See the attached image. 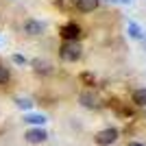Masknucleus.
I'll return each instance as SVG.
<instances>
[{
	"instance_id": "f257e3e1",
	"label": "nucleus",
	"mask_w": 146,
	"mask_h": 146,
	"mask_svg": "<svg viewBox=\"0 0 146 146\" xmlns=\"http://www.w3.org/2000/svg\"><path fill=\"white\" fill-rule=\"evenodd\" d=\"M57 55L63 63H76V61L83 57V46L81 42H66V39H61V46L57 50Z\"/></svg>"
},
{
	"instance_id": "f03ea898",
	"label": "nucleus",
	"mask_w": 146,
	"mask_h": 146,
	"mask_svg": "<svg viewBox=\"0 0 146 146\" xmlns=\"http://www.w3.org/2000/svg\"><path fill=\"white\" fill-rule=\"evenodd\" d=\"M59 37L61 39H66V42H81V37H83V29H81L79 22H66V24L59 26Z\"/></svg>"
},
{
	"instance_id": "7ed1b4c3",
	"label": "nucleus",
	"mask_w": 146,
	"mask_h": 146,
	"mask_svg": "<svg viewBox=\"0 0 146 146\" xmlns=\"http://www.w3.org/2000/svg\"><path fill=\"white\" fill-rule=\"evenodd\" d=\"M31 68H33V72H35L39 79H48V76L55 74V66H52L48 59H44V57H35V59L31 61Z\"/></svg>"
},
{
	"instance_id": "20e7f679",
	"label": "nucleus",
	"mask_w": 146,
	"mask_h": 146,
	"mask_svg": "<svg viewBox=\"0 0 146 146\" xmlns=\"http://www.w3.org/2000/svg\"><path fill=\"white\" fill-rule=\"evenodd\" d=\"M118 137H120V131L116 127H107V129H103V131H98L94 135V142L98 146H111V144L118 142Z\"/></svg>"
},
{
	"instance_id": "39448f33",
	"label": "nucleus",
	"mask_w": 146,
	"mask_h": 146,
	"mask_svg": "<svg viewBox=\"0 0 146 146\" xmlns=\"http://www.w3.org/2000/svg\"><path fill=\"white\" fill-rule=\"evenodd\" d=\"M46 140H48V131H46L44 127H29L26 133H24V142L31 144V146H39Z\"/></svg>"
},
{
	"instance_id": "423d86ee",
	"label": "nucleus",
	"mask_w": 146,
	"mask_h": 146,
	"mask_svg": "<svg viewBox=\"0 0 146 146\" xmlns=\"http://www.w3.org/2000/svg\"><path fill=\"white\" fill-rule=\"evenodd\" d=\"M22 31H24L26 37H42L46 33V22H42V20H37V18H29L22 24Z\"/></svg>"
},
{
	"instance_id": "0eeeda50",
	"label": "nucleus",
	"mask_w": 146,
	"mask_h": 146,
	"mask_svg": "<svg viewBox=\"0 0 146 146\" xmlns=\"http://www.w3.org/2000/svg\"><path fill=\"white\" fill-rule=\"evenodd\" d=\"M79 105L85 107V109H98V107H100V96H98L92 87L90 90H83L79 94Z\"/></svg>"
},
{
	"instance_id": "6e6552de",
	"label": "nucleus",
	"mask_w": 146,
	"mask_h": 146,
	"mask_svg": "<svg viewBox=\"0 0 146 146\" xmlns=\"http://www.w3.org/2000/svg\"><path fill=\"white\" fill-rule=\"evenodd\" d=\"M22 122H26L29 127H44L46 122H48V118L44 116V113H35V111H26L24 118H22Z\"/></svg>"
},
{
	"instance_id": "1a4fd4ad",
	"label": "nucleus",
	"mask_w": 146,
	"mask_h": 146,
	"mask_svg": "<svg viewBox=\"0 0 146 146\" xmlns=\"http://www.w3.org/2000/svg\"><path fill=\"white\" fill-rule=\"evenodd\" d=\"M74 7L79 13H94L100 7V0H74Z\"/></svg>"
},
{
	"instance_id": "9d476101",
	"label": "nucleus",
	"mask_w": 146,
	"mask_h": 146,
	"mask_svg": "<svg viewBox=\"0 0 146 146\" xmlns=\"http://www.w3.org/2000/svg\"><path fill=\"white\" fill-rule=\"evenodd\" d=\"M127 33H129L131 39H137V42L144 39V31H142V26L137 24V22H129L127 24Z\"/></svg>"
},
{
	"instance_id": "9b49d317",
	"label": "nucleus",
	"mask_w": 146,
	"mask_h": 146,
	"mask_svg": "<svg viewBox=\"0 0 146 146\" xmlns=\"http://www.w3.org/2000/svg\"><path fill=\"white\" fill-rule=\"evenodd\" d=\"M13 103H15V107L22 109V111H33L35 109V100H33V98H26V96H18Z\"/></svg>"
},
{
	"instance_id": "f8f14e48",
	"label": "nucleus",
	"mask_w": 146,
	"mask_h": 146,
	"mask_svg": "<svg viewBox=\"0 0 146 146\" xmlns=\"http://www.w3.org/2000/svg\"><path fill=\"white\" fill-rule=\"evenodd\" d=\"M135 107H146V87H140V90L133 92V96H131Z\"/></svg>"
},
{
	"instance_id": "ddd939ff",
	"label": "nucleus",
	"mask_w": 146,
	"mask_h": 146,
	"mask_svg": "<svg viewBox=\"0 0 146 146\" xmlns=\"http://www.w3.org/2000/svg\"><path fill=\"white\" fill-rule=\"evenodd\" d=\"M13 74H11V68H7L5 63H0V87H7L11 83Z\"/></svg>"
},
{
	"instance_id": "4468645a",
	"label": "nucleus",
	"mask_w": 146,
	"mask_h": 146,
	"mask_svg": "<svg viewBox=\"0 0 146 146\" xmlns=\"http://www.w3.org/2000/svg\"><path fill=\"white\" fill-rule=\"evenodd\" d=\"M11 61L15 63V66H26V63H29V61H26V57H24V55H20V52L11 55Z\"/></svg>"
},
{
	"instance_id": "2eb2a0df",
	"label": "nucleus",
	"mask_w": 146,
	"mask_h": 146,
	"mask_svg": "<svg viewBox=\"0 0 146 146\" xmlns=\"http://www.w3.org/2000/svg\"><path fill=\"white\" fill-rule=\"evenodd\" d=\"M81 79L85 81V83H90V87H92V85H94V76H92V74H90V72H83V74H81Z\"/></svg>"
},
{
	"instance_id": "dca6fc26",
	"label": "nucleus",
	"mask_w": 146,
	"mask_h": 146,
	"mask_svg": "<svg viewBox=\"0 0 146 146\" xmlns=\"http://www.w3.org/2000/svg\"><path fill=\"white\" fill-rule=\"evenodd\" d=\"M127 146H146V144H144V142H129Z\"/></svg>"
},
{
	"instance_id": "f3484780",
	"label": "nucleus",
	"mask_w": 146,
	"mask_h": 146,
	"mask_svg": "<svg viewBox=\"0 0 146 146\" xmlns=\"http://www.w3.org/2000/svg\"><path fill=\"white\" fill-rule=\"evenodd\" d=\"M55 7H59V9H63V0H55Z\"/></svg>"
},
{
	"instance_id": "a211bd4d",
	"label": "nucleus",
	"mask_w": 146,
	"mask_h": 146,
	"mask_svg": "<svg viewBox=\"0 0 146 146\" xmlns=\"http://www.w3.org/2000/svg\"><path fill=\"white\" fill-rule=\"evenodd\" d=\"M118 2H122V5H131L133 0H118Z\"/></svg>"
},
{
	"instance_id": "6ab92c4d",
	"label": "nucleus",
	"mask_w": 146,
	"mask_h": 146,
	"mask_svg": "<svg viewBox=\"0 0 146 146\" xmlns=\"http://www.w3.org/2000/svg\"><path fill=\"white\" fill-rule=\"evenodd\" d=\"M105 2H118V0H105Z\"/></svg>"
},
{
	"instance_id": "aec40b11",
	"label": "nucleus",
	"mask_w": 146,
	"mask_h": 146,
	"mask_svg": "<svg viewBox=\"0 0 146 146\" xmlns=\"http://www.w3.org/2000/svg\"><path fill=\"white\" fill-rule=\"evenodd\" d=\"M144 118H146V107H144Z\"/></svg>"
}]
</instances>
